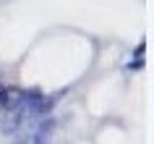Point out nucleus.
<instances>
[{
	"label": "nucleus",
	"mask_w": 154,
	"mask_h": 144,
	"mask_svg": "<svg viewBox=\"0 0 154 144\" xmlns=\"http://www.w3.org/2000/svg\"><path fill=\"white\" fill-rule=\"evenodd\" d=\"M3 100H5V89L0 87V102H3Z\"/></svg>",
	"instance_id": "f257e3e1"
}]
</instances>
